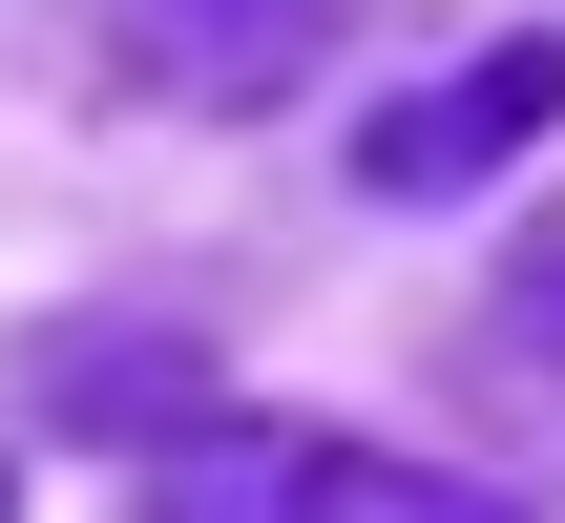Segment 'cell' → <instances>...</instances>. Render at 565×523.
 Segmentation results:
<instances>
[{"instance_id":"1","label":"cell","mask_w":565,"mask_h":523,"mask_svg":"<svg viewBox=\"0 0 565 523\" xmlns=\"http://www.w3.org/2000/svg\"><path fill=\"white\" fill-rule=\"evenodd\" d=\"M147 523H503V503L419 482V461H356V440H189V482Z\"/></svg>"},{"instance_id":"2","label":"cell","mask_w":565,"mask_h":523,"mask_svg":"<svg viewBox=\"0 0 565 523\" xmlns=\"http://www.w3.org/2000/svg\"><path fill=\"white\" fill-rule=\"evenodd\" d=\"M545 126H565V42H482L461 84H419V105H377V126H356V189H398V210H419V189H482V168H503V147H545Z\"/></svg>"},{"instance_id":"3","label":"cell","mask_w":565,"mask_h":523,"mask_svg":"<svg viewBox=\"0 0 565 523\" xmlns=\"http://www.w3.org/2000/svg\"><path fill=\"white\" fill-rule=\"evenodd\" d=\"M461 377H482V419H503L524 461H565V210L524 231V252H503V293H482Z\"/></svg>"},{"instance_id":"4","label":"cell","mask_w":565,"mask_h":523,"mask_svg":"<svg viewBox=\"0 0 565 523\" xmlns=\"http://www.w3.org/2000/svg\"><path fill=\"white\" fill-rule=\"evenodd\" d=\"M21 377H42V419H63V440H147V419H210V356H189V335H42Z\"/></svg>"},{"instance_id":"5","label":"cell","mask_w":565,"mask_h":523,"mask_svg":"<svg viewBox=\"0 0 565 523\" xmlns=\"http://www.w3.org/2000/svg\"><path fill=\"white\" fill-rule=\"evenodd\" d=\"M126 21H147V63H168V84L252 105V84H294V63H315V21H335V0H126Z\"/></svg>"}]
</instances>
